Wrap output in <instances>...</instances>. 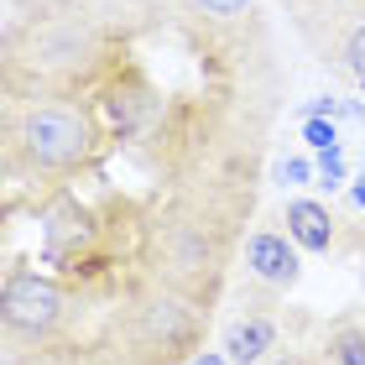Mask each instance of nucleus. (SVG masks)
<instances>
[{
	"label": "nucleus",
	"instance_id": "f257e3e1",
	"mask_svg": "<svg viewBox=\"0 0 365 365\" xmlns=\"http://www.w3.org/2000/svg\"><path fill=\"white\" fill-rule=\"evenodd\" d=\"M0 99H84V182L0 214V365H136L162 297L220 308L287 99L261 0H6Z\"/></svg>",
	"mask_w": 365,
	"mask_h": 365
},
{
	"label": "nucleus",
	"instance_id": "f03ea898",
	"mask_svg": "<svg viewBox=\"0 0 365 365\" xmlns=\"http://www.w3.org/2000/svg\"><path fill=\"white\" fill-rule=\"evenodd\" d=\"M297 42L350 89H365V0H277Z\"/></svg>",
	"mask_w": 365,
	"mask_h": 365
},
{
	"label": "nucleus",
	"instance_id": "7ed1b4c3",
	"mask_svg": "<svg viewBox=\"0 0 365 365\" xmlns=\"http://www.w3.org/2000/svg\"><path fill=\"white\" fill-rule=\"evenodd\" d=\"M240 261H245V277H251L256 287H267V292H287V287L303 282V251H297V240L277 225H256L240 245Z\"/></svg>",
	"mask_w": 365,
	"mask_h": 365
},
{
	"label": "nucleus",
	"instance_id": "20e7f679",
	"mask_svg": "<svg viewBox=\"0 0 365 365\" xmlns=\"http://www.w3.org/2000/svg\"><path fill=\"white\" fill-rule=\"evenodd\" d=\"M282 344V319L277 313H256L245 308L220 329V350L230 355V365H267Z\"/></svg>",
	"mask_w": 365,
	"mask_h": 365
},
{
	"label": "nucleus",
	"instance_id": "39448f33",
	"mask_svg": "<svg viewBox=\"0 0 365 365\" xmlns=\"http://www.w3.org/2000/svg\"><path fill=\"white\" fill-rule=\"evenodd\" d=\"M282 225H287V235L297 240L303 256H329L339 245V220H334L329 204H319V198H287Z\"/></svg>",
	"mask_w": 365,
	"mask_h": 365
},
{
	"label": "nucleus",
	"instance_id": "423d86ee",
	"mask_svg": "<svg viewBox=\"0 0 365 365\" xmlns=\"http://www.w3.org/2000/svg\"><path fill=\"white\" fill-rule=\"evenodd\" d=\"M319 350H324L329 365H365V324H355V319H334Z\"/></svg>",
	"mask_w": 365,
	"mask_h": 365
},
{
	"label": "nucleus",
	"instance_id": "0eeeda50",
	"mask_svg": "<svg viewBox=\"0 0 365 365\" xmlns=\"http://www.w3.org/2000/svg\"><path fill=\"white\" fill-rule=\"evenodd\" d=\"M272 178L282 182V188H319V162H313L308 152H292V157H277Z\"/></svg>",
	"mask_w": 365,
	"mask_h": 365
},
{
	"label": "nucleus",
	"instance_id": "6e6552de",
	"mask_svg": "<svg viewBox=\"0 0 365 365\" xmlns=\"http://www.w3.org/2000/svg\"><path fill=\"white\" fill-rule=\"evenodd\" d=\"M313 162H319V188H350V157H344V146H334V152H313Z\"/></svg>",
	"mask_w": 365,
	"mask_h": 365
},
{
	"label": "nucleus",
	"instance_id": "1a4fd4ad",
	"mask_svg": "<svg viewBox=\"0 0 365 365\" xmlns=\"http://www.w3.org/2000/svg\"><path fill=\"white\" fill-rule=\"evenodd\" d=\"M297 136H303L308 152H334V146H339V120H303Z\"/></svg>",
	"mask_w": 365,
	"mask_h": 365
},
{
	"label": "nucleus",
	"instance_id": "9d476101",
	"mask_svg": "<svg viewBox=\"0 0 365 365\" xmlns=\"http://www.w3.org/2000/svg\"><path fill=\"white\" fill-rule=\"evenodd\" d=\"M267 365H329L324 350H277Z\"/></svg>",
	"mask_w": 365,
	"mask_h": 365
},
{
	"label": "nucleus",
	"instance_id": "9b49d317",
	"mask_svg": "<svg viewBox=\"0 0 365 365\" xmlns=\"http://www.w3.org/2000/svg\"><path fill=\"white\" fill-rule=\"evenodd\" d=\"M344 193H350V204H355V209H365V173H355V178H350V188H344Z\"/></svg>",
	"mask_w": 365,
	"mask_h": 365
},
{
	"label": "nucleus",
	"instance_id": "f8f14e48",
	"mask_svg": "<svg viewBox=\"0 0 365 365\" xmlns=\"http://www.w3.org/2000/svg\"><path fill=\"white\" fill-rule=\"evenodd\" d=\"M188 365H230V355H225V350H198Z\"/></svg>",
	"mask_w": 365,
	"mask_h": 365
},
{
	"label": "nucleus",
	"instance_id": "ddd939ff",
	"mask_svg": "<svg viewBox=\"0 0 365 365\" xmlns=\"http://www.w3.org/2000/svg\"><path fill=\"white\" fill-rule=\"evenodd\" d=\"M355 245H360V282H365V230H355V235H350Z\"/></svg>",
	"mask_w": 365,
	"mask_h": 365
}]
</instances>
